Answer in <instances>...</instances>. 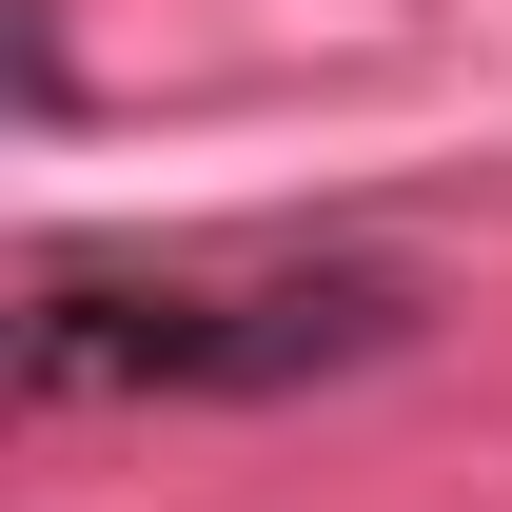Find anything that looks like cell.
<instances>
[{"label":"cell","instance_id":"6da1fadb","mask_svg":"<svg viewBox=\"0 0 512 512\" xmlns=\"http://www.w3.org/2000/svg\"><path fill=\"white\" fill-rule=\"evenodd\" d=\"M434 335L414 256H138V276H40L20 375L40 394H335Z\"/></svg>","mask_w":512,"mask_h":512}]
</instances>
